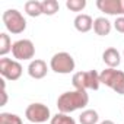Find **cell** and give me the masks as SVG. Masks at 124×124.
I'll return each mask as SVG.
<instances>
[{
	"label": "cell",
	"instance_id": "6da1fadb",
	"mask_svg": "<svg viewBox=\"0 0 124 124\" xmlns=\"http://www.w3.org/2000/svg\"><path fill=\"white\" fill-rule=\"evenodd\" d=\"M89 102V95L86 91H73V92H64L57 99V108L60 112L69 114L76 109L85 108Z\"/></svg>",
	"mask_w": 124,
	"mask_h": 124
},
{
	"label": "cell",
	"instance_id": "7a4b0ae2",
	"mask_svg": "<svg viewBox=\"0 0 124 124\" xmlns=\"http://www.w3.org/2000/svg\"><path fill=\"white\" fill-rule=\"evenodd\" d=\"M73 86L76 91H86V89H93L96 91L99 88V75L96 70H89V72H78L73 75L72 79Z\"/></svg>",
	"mask_w": 124,
	"mask_h": 124
},
{
	"label": "cell",
	"instance_id": "3957f363",
	"mask_svg": "<svg viewBox=\"0 0 124 124\" xmlns=\"http://www.w3.org/2000/svg\"><path fill=\"white\" fill-rule=\"evenodd\" d=\"M99 82L115 91L118 95H124V72L108 67L99 75Z\"/></svg>",
	"mask_w": 124,
	"mask_h": 124
},
{
	"label": "cell",
	"instance_id": "277c9868",
	"mask_svg": "<svg viewBox=\"0 0 124 124\" xmlns=\"http://www.w3.org/2000/svg\"><path fill=\"white\" fill-rule=\"evenodd\" d=\"M3 23L12 34H22L26 28V21L16 9H8L3 13Z\"/></svg>",
	"mask_w": 124,
	"mask_h": 124
},
{
	"label": "cell",
	"instance_id": "5b68a950",
	"mask_svg": "<svg viewBox=\"0 0 124 124\" xmlns=\"http://www.w3.org/2000/svg\"><path fill=\"white\" fill-rule=\"evenodd\" d=\"M50 66L55 73L66 75L75 70V60L69 53H57L53 55Z\"/></svg>",
	"mask_w": 124,
	"mask_h": 124
},
{
	"label": "cell",
	"instance_id": "8992f818",
	"mask_svg": "<svg viewBox=\"0 0 124 124\" xmlns=\"http://www.w3.org/2000/svg\"><path fill=\"white\" fill-rule=\"evenodd\" d=\"M0 73L9 80H18L22 75V66L15 60L3 57L0 60Z\"/></svg>",
	"mask_w": 124,
	"mask_h": 124
},
{
	"label": "cell",
	"instance_id": "52a82bcc",
	"mask_svg": "<svg viewBox=\"0 0 124 124\" xmlns=\"http://www.w3.org/2000/svg\"><path fill=\"white\" fill-rule=\"evenodd\" d=\"M12 54L18 60H29L35 54V47L29 39H19L12 45Z\"/></svg>",
	"mask_w": 124,
	"mask_h": 124
},
{
	"label": "cell",
	"instance_id": "ba28073f",
	"mask_svg": "<svg viewBox=\"0 0 124 124\" xmlns=\"http://www.w3.org/2000/svg\"><path fill=\"white\" fill-rule=\"evenodd\" d=\"M25 115L31 123H45L50 118V109L44 104H31L26 108Z\"/></svg>",
	"mask_w": 124,
	"mask_h": 124
},
{
	"label": "cell",
	"instance_id": "9c48e42d",
	"mask_svg": "<svg viewBox=\"0 0 124 124\" xmlns=\"http://www.w3.org/2000/svg\"><path fill=\"white\" fill-rule=\"evenodd\" d=\"M96 6L108 15H124V0H98Z\"/></svg>",
	"mask_w": 124,
	"mask_h": 124
},
{
	"label": "cell",
	"instance_id": "30bf717a",
	"mask_svg": "<svg viewBox=\"0 0 124 124\" xmlns=\"http://www.w3.org/2000/svg\"><path fill=\"white\" fill-rule=\"evenodd\" d=\"M48 69H47V63L44 60H34L29 63V67H28V73L31 78L34 79H42L45 75H47Z\"/></svg>",
	"mask_w": 124,
	"mask_h": 124
},
{
	"label": "cell",
	"instance_id": "8fae6325",
	"mask_svg": "<svg viewBox=\"0 0 124 124\" xmlns=\"http://www.w3.org/2000/svg\"><path fill=\"white\" fill-rule=\"evenodd\" d=\"M102 60H104V63L109 67V69H114L120 64V53L115 50V48H107L102 54Z\"/></svg>",
	"mask_w": 124,
	"mask_h": 124
},
{
	"label": "cell",
	"instance_id": "7c38bea8",
	"mask_svg": "<svg viewBox=\"0 0 124 124\" xmlns=\"http://www.w3.org/2000/svg\"><path fill=\"white\" fill-rule=\"evenodd\" d=\"M93 26V21L89 15H78L75 18V28L79 31V32H88L91 31Z\"/></svg>",
	"mask_w": 124,
	"mask_h": 124
},
{
	"label": "cell",
	"instance_id": "4fadbf2b",
	"mask_svg": "<svg viewBox=\"0 0 124 124\" xmlns=\"http://www.w3.org/2000/svg\"><path fill=\"white\" fill-rule=\"evenodd\" d=\"M93 31L96 32V35L105 37L111 32V22L105 18H96L93 21Z\"/></svg>",
	"mask_w": 124,
	"mask_h": 124
},
{
	"label": "cell",
	"instance_id": "5bb4252c",
	"mask_svg": "<svg viewBox=\"0 0 124 124\" xmlns=\"http://www.w3.org/2000/svg\"><path fill=\"white\" fill-rule=\"evenodd\" d=\"M25 12L32 16V18H37L39 15H42V5L37 0H29V2L25 3Z\"/></svg>",
	"mask_w": 124,
	"mask_h": 124
},
{
	"label": "cell",
	"instance_id": "9a60e30c",
	"mask_svg": "<svg viewBox=\"0 0 124 124\" xmlns=\"http://www.w3.org/2000/svg\"><path fill=\"white\" fill-rule=\"evenodd\" d=\"M98 120H99L98 112L93 111V109H86V111H83V112L79 115L80 124H96Z\"/></svg>",
	"mask_w": 124,
	"mask_h": 124
},
{
	"label": "cell",
	"instance_id": "2e32d148",
	"mask_svg": "<svg viewBox=\"0 0 124 124\" xmlns=\"http://www.w3.org/2000/svg\"><path fill=\"white\" fill-rule=\"evenodd\" d=\"M41 5H42V13L48 15V16L54 15L60 9V5H58V2H55V0H44Z\"/></svg>",
	"mask_w": 124,
	"mask_h": 124
},
{
	"label": "cell",
	"instance_id": "e0dca14e",
	"mask_svg": "<svg viewBox=\"0 0 124 124\" xmlns=\"http://www.w3.org/2000/svg\"><path fill=\"white\" fill-rule=\"evenodd\" d=\"M12 42H10V38L8 34H0V54L2 55H6L10 50H12Z\"/></svg>",
	"mask_w": 124,
	"mask_h": 124
},
{
	"label": "cell",
	"instance_id": "ac0fdd59",
	"mask_svg": "<svg viewBox=\"0 0 124 124\" xmlns=\"http://www.w3.org/2000/svg\"><path fill=\"white\" fill-rule=\"evenodd\" d=\"M51 124H76V121L69 117L67 114H63V112H57L53 118H51Z\"/></svg>",
	"mask_w": 124,
	"mask_h": 124
},
{
	"label": "cell",
	"instance_id": "d6986e66",
	"mask_svg": "<svg viewBox=\"0 0 124 124\" xmlns=\"http://www.w3.org/2000/svg\"><path fill=\"white\" fill-rule=\"evenodd\" d=\"M0 124H22V120L15 114L2 112L0 114Z\"/></svg>",
	"mask_w": 124,
	"mask_h": 124
},
{
	"label": "cell",
	"instance_id": "ffe728a7",
	"mask_svg": "<svg viewBox=\"0 0 124 124\" xmlns=\"http://www.w3.org/2000/svg\"><path fill=\"white\" fill-rule=\"evenodd\" d=\"M67 9H70L72 12H80L85 9L86 6V0H67L66 2Z\"/></svg>",
	"mask_w": 124,
	"mask_h": 124
},
{
	"label": "cell",
	"instance_id": "44dd1931",
	"mask_svg": "<svg viewBox=\"0 0 124 124\" xmlns=\"http://www.w3.org/2000/svg\"><path fill=\"white\" fill-rule=\"evenodd\" d=\"M114 26H115V29H117L118 32L124 34V16L117 18V19H115V22H114Z\"/></svg>",
	"mask_w": 124,
	"mask_h": 124
},
{
	"label": "cell",
	"instance_id": "7402d4cb",
	"mask_svg": "<svg viewBox=\"0 0 124 124\" xmlns=\"http://www.w3.org/2000/svg\"><path fill=\"white\" fill-rule=\"evenodd\" d=\"M101 124H114V123H112L111 120H105V121H102Z\"/></svg>",
	"mask_w": 124,
	"mask_h": 124
}]
</instances>
